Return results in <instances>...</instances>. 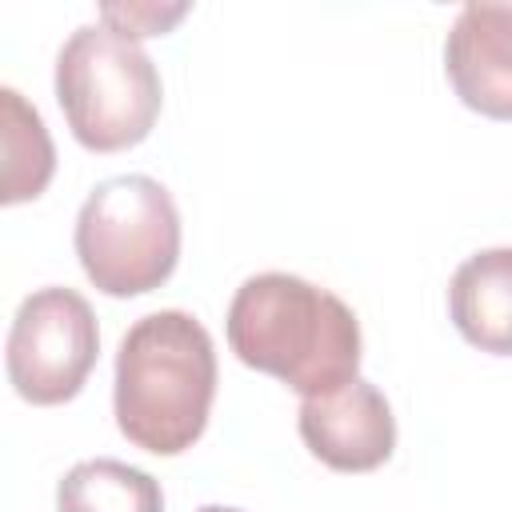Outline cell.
Instances as JSON below:
<instances>
[{"mask_svg":"<svg viewBox=\"0 0 512 512\" xmlns=\"http://www.w3.org/2000/svg\"><path fill=\"white\" fill-rule=\"evenodd\" d=\"M56 512H164L160 480L124 460H80L56 484Z\"/></svg>","mask_w":512,"mask_h":512,"instance_id":"9","label":"cell"},{"mask_svg":"<svg viewBox=\"0 0 512 512\" xmlns=\"http://www.w3.org/2000/svg\"><path fill=\"white\" fill-rule=\"evenodd\" d=\"M0 140H4V204L36 200L52 172H56V148L40 120V112L16 92L0 88Z\"/></svg>","mask_w":512,"mask_h":512,"instance_id":"10","label":"cell"},{"mask_svg":"<svg viewBox=\"0 0 512 512\" xmlns=\"http://www.w3.org/2000/svg\"><path fill=\"white\" fill-rule=\"evenodd\" d=\"M56 100L88 152L140 144L164 104L152 56L112 24H80L56 56Z\"/></svg>","mask_w":512,"mask_h":512,"instance_id":"3","label":"cell"},{"mask_svg":"<svg viewBox=\"0 0 512 512\" xmlns=\"http://www.w3.org/2000/svg\"><path fill=\"white\" fill-rule=\"evenodd\" d=\"M224 328L240 364L276 376L304 400L336 392L360 372L356 312L292 272L248 276L228 304Z\"/></svg>","mask_w":512,"mask_h":512,"instance_id":"1","label":"cell"},{"mask_svg":"<svg viewBox=\"0 0 512 512\" xmlns=\"http://www.w3.org/2000/svg\"><path fill=\"white\" fill-rule=\"evenodd\" d=\"M216 396V348L208 328L180 312L140 316L116 352L112 408L128 444L176 456L204 436Z\"/></svg>","mask_w":512,"mask_h":512,"instance_id":"2","label":"cell"},{"mask_svg":"<svg viewBox=\"0 0 512 512\" xmlns=\"http://www.w3.org/2000/svg\"><path fill=\"white\" fill-rule=\"evenodd\" d=\"M100 356L92 304L76 288H40L20 300L8 328V380L28 404L72 400Z\"/></svg>","mask_w":512,"mask_h":512,"instance_id":"5","label":"cell"},{"mask_svg":"<svg viewBox=\"0 0 512 512\" xmlns=\"http://www.w3.org/2000/svg\"><path fill=\"white\" fill-rule=\"evenodd\" d=\"M448 312L472 348L512 356V248H484L468 256L452 272Z\"/></svg>","mask_w":512,"mask_h":512,"instance_id":"8","label":"cell"},{"mask_svg":"<svg viewBox=\"0 0 512 512\" xmlns=\"http://www.w3.org/2000/svg\"><path fill=\"white\" fill-rule=\"evenodd\" d=\"M300 440L336 472H372L396 448V416L384 392L368 380H348L336 392L300 400Z\"/></svg>","mask_w":512,"mask_h":512,"instance_id":"6","label":"cell"},{"mask_svg":"<svg viewBox=\"0 0 512 512\" xmlns=\"http://www.w3.org/2000/svg\"><path fill=\"white\" fill-rule=\"evenodd\" d=\"M196 512H240V508H228V504H204V508H196Z\"/></svg>","mask_w":512,"mask_h":512,"instance_id":"12","label":"cell"},{"mask_svg":"<svg viewBox=\"0 0 512 512\" xmlns=\"http://www.w3.org/2000/svg\"><path fill=\"white\" fill-rule=\"evenodd\" d=\"M184 12H188L184 4H176V8H152V4H148V8H104L100 20L136 40V36H160V32H164L172 20H180Z\"/></svg>","mask_w":512,"mask_h":512,"instance_id":"11","label":"cell"},{"mask_svg":"<svg viewBox=\"0 0 512 512\" xmlns=\"http://www.w3.org/2000/svg\"><path fill=\"white\" fill-rule=\"evenodd\" d=\"M76 256L104 296H144L180 260V212L152 176H112L88 192L76 216Z\"/></svg>","mask_w":512,"mask_h":512,"instance_id":"4","label":"cell"},{"mask_svg":"<svg viewBox=\"0 0 512 512\" xmlns=\"http://www.w3.org/2000/svg\"><path fill=\"white\" fill-rule=\"evenodd\" d=\"M444 72L472 112L512 120V0H472L456 12Z\"/></svg>","mask_w":512,"mask_h":512,"instance_id":"7","label":"cell"}]
</instances>
